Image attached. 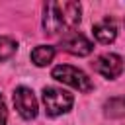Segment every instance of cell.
I'll return each mask as SVG.
<instances>
[{
  "instance_id": "obj_1",
  "label": "cell",
  "mask_w": 125,
  "mask_h": 125,
  "mask_svg": "<svg viewBox=\"0 0 125 125\" xmlns=\"http://www.w3.org/2000/svg\"><path fill=\"white\" fill-rule=\"evenodd\" d=\"M82 8L78 2L62 0V2H47L43 10V29L49 35L59 33H72L74 27L80 23Z\"/></svg>"
},
{
  "instance_id": "obj_2",
  "label": "cell",
  "mask_w": 125,
  "mask_h": 125,
  "mask_svg": "<svg viewBox=\"0 0 125 125\" xmlns=\"http://www.w3.org/2000/svg\"><path fill=\"white\" fill-rule=\"evenodd\" d=\"M53 78L62 82V84H68L80 92H90L94 86H92V80L88 78V74L76 66H70V64H59L53 68Z\"/></svg>"
},
{
  "instance_id": "obj_3",
  "label": "cell",
  "mask_w": 125,
  "mask_h": 125,
  "mask_svg": "<svg viewBox=\"0 0 125 125\" xmlns=\"http://www.w3.org/2000/svg\"><path fill=\"white\" fill-rule=\"evenodd\" d=\"M72 94L64 92L62 88H55V86H47L43 90V105L47 115L57 117L61 113H66L72 107Z\"/></svg>"
},
{
  "instance_id": "obj_4",
  "label": "cell",
  "mask_w": 125,
  "mask_h": 125,
  "mask_svg": "<svg viewBox=\"0 0 125 125\" xmlns=\"http://www.w3.org/2000/svg\"><path fill=\"white\" fill-rule=\"evenodd\" d=\"M14 105H16L18 113L23 119H33L37 115V100H35L33 92L29 88H25V86L16 88V92H14Z\"/></svg>"
},
{
  "instance_id": "obj_5",
  "label": "cell",
  "mask_w": 125,
  "mask_h": 125,
  "mask_svg": "<svg viewBox=\"0 0 125 125\" xmlns=\"http://www.w3.org/2000/svg\"><path fill=\"white\" fill-rule=\"evenodd\" d=\"M61 47H62L66 53L76 55V57H86V55H90L92 49H94L92 41H90L86 35L78 33V31H72V33L64 35V37L61 39Z\"/></svg>"
},
{
  "instance_id": "obj_6",
  "label": "cell",
  "mask_w": 125,
  "mask_h": 125,
  "mask_svg": "<svg viewBox=\"0 0 125 125\" xmlns=\"http://www.w3.org/2000/svg\"><path fill=\"white\" fill-rule=\"evenodd\" d=\"M94 68L104 76V78H117L121 72H123V59L115 53H105L102 57L96 59L94 62Z\"/></svg>"
},
{
  "instance_id": "obj_7",
  "label": "cell",
  "mask_w": 125,
  "mask_h": 125,
  "mask_svg": "<svg viewBox=\"0 0 125 125\" xmlns=\"http://www.w3.org/2000/svg\"><path fill=\"white\" fill-rule=\"evenodd\" d=\"M94 37L100 43H111L117 37V25L111 18H104L102 21L94 23Z\"/></svg>"
},
{
  "instance_id": "obj_8",
  "label": "cell",
  "mask_w": 125,
  "mask_h": 125,
  "mask_svg": "<svg viewBox=\"0 0 125 125\" xmlns=\"http://www.w3.org/2000/svg\"><path fill=\"white\" fill-rule=\"evenodd\" d=\"M55 59V47L51 45H39L31 51V61L35 66H47Z\"/></svg>"
},
{
  "instance_id": "obj_9",
  "label": "cell",
  "mask_w": 125,
  "mask_h": 125,
  "mask_svg": "<svg viewBox=\"0 0 125 125\" xmlns=\"http://www.w3.org/2000/svg\"><path fill=\"white\" fill-rule=\"evenodd\" d=\"M107 117H125V96H117L105 102L104 105Z\"/></svg>"
},
{
  "instance_id": "obj_10",
  "label": "cell",
  "mask_w": 125,
  "mask_h": 125,
  "mask_svg": "<svg viewBox=\"0 0 125 125\" xmlns=\"http://www.w3.org/2000/svg\"><path fill=\"white\" fill-rule=\"evenodd\" d=\"M16 51H18V43H16L12 37L0 35V61L10 59V57H12Z\"/></svg>"
},
{
  "instance_id": "obj_11",
  "label": "cell",
  "mask_w": 125,
  "mask_h": 125,
  "mask_svg": "<svg viewBox=\"0 0 125 125\" xmlns=\"http://www.w3.org/2000/svg\"><path fill=\"white\" fill-rule=\"evenodd\" d=\"M6 119H8V111H6V104H4V98L0 96V125H6Z\"/></svg>"
}]
</instances>
